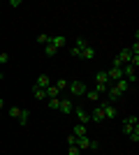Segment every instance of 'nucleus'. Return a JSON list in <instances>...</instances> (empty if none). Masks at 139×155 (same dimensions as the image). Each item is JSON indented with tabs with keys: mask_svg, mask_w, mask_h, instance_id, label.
<instances>
[{
	"mask_svg": "<svg viewBox=\"0 0 139 155\" xmlns=\"http://www.w3.org/2000/svg\"><path fill=\"white\" fill-rule=\"evenodd\" d=\"M72 143H77V137L70 132V134H67V146H72Z\"/></svg>",
	"mask_w": 139,
	"mask_h": 155,
	"instance_id": "nucleus-25",
	"label": "nucleus"
},
{
	"mask_svg": "<svg viewBox=\"0 0 139 155\" xmlns=\"http://www.w3.org/2000/svg\"><path fill=\"white\" fill-rule=\"evenodd\" d=\"M7 116L14 118V120H19L21 125H28V120H30V111H28V109H21V107L14 104V107L7 109Z\"/></svg>",
	"mask_w": 139,
	"mask_h": 155,
	"instance_id": "nucleus-1",
	"label": "nucleus"
},
{
	"mask_svg": "<svg viewBox=\"0 0 139 155\" xmlns=\"http://www.w3.org/2000/svg\"><path fill=\"white\" fill-rule=\"evenodd\" d=\"M58 111H63V114H72V111H74V102H72V97H70V100H63V97H60Z\"/></svg>",
	"mask_w": 139,
	"mask_h": 155,
	"instance_id": "nucleus-10",
	"label": "nucleus"
},
{
	"mask_svg": "<svg viewBox=\"0 0 139 155\" xmlns=\"http://www.w3.org/2000/svg\"><path fill=\"white\" fill-rule=\"evenodd\" d=\"M72 134L74 137H88V127H86V125H81V123H77L72 127Z\"/></svg>",
	"mask_w": 139,
	"mask_h": 155,
	"instance_id": "nucleus-14",
	"label": "nucleus"
},
{
	"mask_svg": "<svg viewBox=\"0 0 139 155\" xmlns=\"http://www.w3.org/2000/svg\"><path fill=\"white\" fill-rule=\"evenodd\" d=\"M127 137H130V139H132V141L137 143V141H139V130H134V132H130V134H127Z\"/></svg>",
	"mask_w": 139,
	"mask_h": 155,
	"instance_id": "nucleus-24",
	"label": "nucleus"
},
{
	"mask_svg": "<svg viewBox=\"0 0 139 155\" xmlns=\"http://www.w3.org/2000/svg\"><path fill=\"white\" fill-rule=\"evenodd\" d=\"M44 91H46V100H53V97H60V91H58V88H56V86H49V88H44Z\"/></svg>",
	"mask_w": 139,
	"mask_h": 155,
	"instance_id": "nucleus-16",
	"label": "nucleus"
},
{
	"mask_svg": "<svg viewBox=\"0 0 139 155\" xmlns=\"http://www.w3.org/2000/svg\"><path fill=\"white\" fill-rule=\"evenodd\" d=\"M102 109H104V120L107 118H116V107H114V102H109V100H102Z\"/></svg>",
	"mask_w": 139,
	"mask_h": 155,
	"instance_id": "nucleus-7",
	"label": "nucleus"
},
{
	"mask_svg": "<svg viewBox=\"0 0 139 155\" xmlns=\"http://www.w3.org/2000/svg\"><path fill=\"white\" fill-rule=\"evenodd\" d=\"M67 155H81L79 146H77V143H72V146H67Z\"/></svg>",
	"mask_w": 139,
	"mask_h": 155,
	"instance_id": "nucleus-22",
	"label": "nucleus"
},
{
	"mask_svg": "<svg viewBox=\"0 0 139 155\" xmlns=\"http://www.w3.org/2000/svg\"><path fill=\"white\" fill-rule=\"evenodd\" d=\"M134 130H139V118H137V116L123 118V132H125V134H130V132H134Z\"/></svg>",
	"mask_w": 139,
	"mask_h": 155,
	"instance_id": "nucleus-5",
	"label": "nucleus"
},
{
	"mask_svg": "<svg viewBox=\"0 0 139 155\" xmlns=\"http://www.w3.org/2000/svg\"><path fill=\"white\" fill-rule=\"evenodd\" d=\"M49 109H53V111H58V104H60V97H53V100H49Z\"/></svg>",
	"mask_w": 139,
	"mask_h": 155,
	"instance_id": "nucleus-21",
	"label": "nucleus"
},
{
	"mask_svg": "<svg viewBox=\"0 0 139 155\" xmlns=\"http://www.w3.org/2000/svg\"><path fill=\"white\" fill-rule=\"evenodd\" d=\"M74 116H77V123H81V125H86L91 120V114L84 107H74Z\"/></svg>",
	"mask_w": 139,
	"mask_h": 155,
	"instance_id": "nucleus-6",
	"label": "nucleus"
},
{
	"mask_svg": "<svg viewBox=\"0 0 139 155\" xmlns=\"http://www.w3.org/2000/svg\"><path fill=\"white\" fill-rule=\"evenodd\" d=\"M107 77H109L111 84H116V81L123 79V72H121V67H111V70H107Z\"/></svg>",
	"mask_w": 139,
	"mask_h": 155,
	"instance_id": "nucleus-12",
	"label": "nucleus"
},
{
	"mask_svg": "<svg viewBox=\"0 0 139 155\" xmlns=\"http://www.w3.org/2000/svg\"><path fill=\"white\" fill-rule=\"evenodd\" d=\"M53 86H56V88H58V91L63 93V91L67 88V81H65V79H58V81H53Z\"/></svg>",
	"mask_w": 139,
	"mask_h": 155,
	"instance_id": "nucleus-20",
	"label": "nucleus"
},
{
	"mask_svg": "<svg viewBox=\"0 0 139 155\" xmlns=\"http://www.w3.org/2000/svg\"><path fill=\"white\" fill-rule=\"evenodd\" d=\"M67 91H70V95H72V100H74V97H84L88 88H86L84 81H70V84H67Z\"/></svg>",
	"mask_w": 139,
	"mask_h": 155,
	"instance_id": "nucleus-3",
	"label": "nucleus"
},
{
	"mask_svg": "<svg viewBox=\"0 0 139 155\" xmlns=\"http://www.w3.org/2000/svg\"><path fill=\"white\" fill-rule=\"evenodd\" d=\"M86 39H77L74 42V46H72V56H77V58H81V53H84V49H86Z\"/></svg>",
	"mask_w": 139,
	"mask_h": 155,
	"instance_id": "nucleus-11",
	"label": "nucleus"
},
{
	"mask_svg": "<svg viewBox=\"0 0 139 155\" xmlns=\"http://www.w3.org/2000/svg\"><path fill=\"white\" fill-rule=\"evenodd\" d=\"M77 146H79V150H98L100 148V143L95 139H91V137H77Z\"/></svg>",
	"mask_w": 139,
	"mask_h": 155,
	"instance_id": "nucleus-4",
	"label": "nucleus"
},
{
	"mask_svg": "<svg viewBox=\"0 0 139 155\" xmlns=\"http://www.w3.org/2000/svg\"><path fill=\"white\" fill-rule=\"evenodd\" d=\"M91 120H95V123H102V120H104V109H102L100 102H98V107L91 111Z\"/></svg>",
	"mask_w": 139,
	"mask_h": 155,
	"instance_id": "nucleus-9",
	"label": "nucleus"
},
{
	"mask_svg": "<svg viewBox=\"0 0 139 155\" xmlns=\"http://www.w3.org/2000/svg\"><path fill=\"white\" fill-rule=\"evenodd\" d=\"M84 97H86V100H91V102H98L102 95H100L98 91H86V95H84Z\"/></svg>",
	"mask_w": 139,
	"mask_h": 155,
	"instance_id": "nucleus-18",
	"label": "nucleus"
},
{
	"mask_svg": "<svg viewBox=\"0 0 139 155\" xmlns=\"http://www.w3.org/2000/svg\"><path fill=\"white\" fill-rule=\"evenodd\" d=\"M7 60H9V53H5V51H2V53H0V63L5 65V63H7Z\"/></svg>",
	"mask_w": 139,
	"mask_h": 155,
	"instance_id": "nucleus-26",
	"label": "nucleus"
},
{
	"mask_svg": "<svg viewBox=\"0 0 139 155\" xmlns=\"http://www.w3.org/2000/svg\"><path fill=\"white\" fill-rule=\"evenodd\" d=\"M65 35H53L51 39H49V46H53V49H56V51H58V49H63V46H65Z\"/></svg>",
	"mask_w": 139,
	"mask_h": 155,
	"instance_id": "nucleus-8",
	"label": "nucleus"
},
{
	"mask_svg": "<svg viewBox=\"0 0 139 155\" xmlns=\"http://www.w3.org/2000/svg\"><path fill=\"white\" fill-rule=\"evenodd\" d=\"M2 109H5V100H0V114H2Z\"/></svg>",
	"mask_w": 139,
	"mask_h": 155,
	"instance_id": "nucleus-27",
	"label": "nucleus"
},
{
	"mask_svg": "<svg viewBox=\"0 0 139 155\" xmlns=\"http://www.w3.org/2000/svg\"><path fill=\"white\" fill-rule=\"evenodd\" d=\"M51 84H53V81H51V77H49V74H40V77H37V81H35V86H40V88H49Z\"/></svg>",
	"mask_w": 139,
	"mask_h": 155,
	"instance_id": "nucleus-13",
	"label": "nucleus"
},
{
	"mask_svg": "<svg viewBox=\"0 0 139 155\" xmlns=\"http://www.w3.org/2000/svg\"><path fill=\"white\" fill-rule=\"evenodd\" d=\"M0 81H2V74H0Z\"/></svg>",
	"mask_w": 139,
	"mask_h": 155,
	"instance_id": "nucleus-28",
	"label": "nucleus"
},
{
	"mask_svg": "<svg viewBox=\"0 0 139 155\" xmlns=\"http://www.w3.org/2000/svg\"><path fill=\"white\" fill-rule=\"evenodd\" d=\"M49 39H51V35H46V32H40V35H37V44H49Z\"/></svg>",
	"mask_w": 139,
	"mask_h": 155,
	"instance_id": "nucleus-19",
	"label": "nucleus"
},
{
	"mask_svg": "<svg viewBox=\"0 0 139 155\" xmlns=\"http://www.w3.org/2000/svg\"><path fill=\"white\" fill-rule=\"evenodd\" d=\"M44 56H46V58H53V56H56V49L46 44V46H44Z\"/></svg>",
	"mask_w": 139,
	"mask_h": 155,
	"instance_id": "nucleus-23",
	"label": "nucleus"
},
{
	"mask_svg": "<svg viewBox=\"0 0 139 155\" xmlns=\"http://www.w3.org/2000/svg\"><path fill=\"white\" fill-rule=\"evenodd\" d=\"M111 86V81H109V77H107V72L100 70L98 74H95V91L102 95V93H107V88Z\"/></svg>",
	"mask_w": 139,
	"mask_h": 155,
	"instance_id": "nucleus-2",
	"label": "nucleus"
},
{
	"mask_svg": "<svg viewBox=\"0 0 139 155\" xmlns=\"http://www.w3.org/2000/svg\"><path fill=\"white\" fill-rule=\"evenodd\" d=\"M33 97L35 100H46V91L40 88V86H33Z\"/></svg>",
	"mask_w": 139,
	"mask_h": 155,
	"instance_id": "nucleus-17",
	"label": "nucleus"
},
{
	"mask_svg": "<svg viewBox=\"0 0 139 155\" xmlns=\"http://www.w3.org/2000/svg\"><path fill=\"white\" fill-rule=\"evenodd\" d=\"M81 58H84V60H93V58H95V46L86 44V49H84V53H81Z\"/></svg>",
	"mask_w": 139,
	"mask_h": 155,
	"instance_id": "nucleus-15",
	"label": "nucleus"
}]
</instances>
